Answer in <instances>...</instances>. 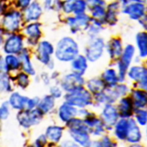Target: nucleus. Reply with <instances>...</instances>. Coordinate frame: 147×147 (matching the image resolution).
Wrapping results in <instances>:
<instances>
[{
  "instance_id": "f257e3e1",
  "label": "nucleus",
  "mask_w": 147,
  "mask_h": 147,
  "mask_svg": "<svg viewBox=\"0 0 147 147\" xmlns=\"http://www.w3.org/2000/svg\"><path fill=\"white\" fill-rule=\"evenodd\" d=\"M79 51L77 42L69 36H65L58 42L55 56L58 60L62 62H69L78 55Z\"/></svg>"
},
{
  "instance_id": "f03ea898",
  "label": "nucleus",
  "mask_w": 147,
  "mask_h": 147,
  "mask_svg": "<svg viewBox=\"0 0 147 147\" xmlns=\"http://www.w3.org/2000/svg\"><path fill=\"white\" fill-rule=\"evenodd\" d=\"M136 48L131 44L127 45L119 57V59L117 63L118 69V81L120 82H124L125 79V76L128 72L129 66L134 58Z\"/></svg>"
},
{
  "instance_id": "7ed1b4c3",
  "label": "nucleus",
  "mask_w": 147,
  "mask_h": 147,
  "mask_svg": "<svg viewBox=\"0 0 147 147\" xmlns=\"http://www.w3.org/2000/svg\"><path fill=\"white\" fill-rule=\"evenodd\" d=\"M66 102L71 105L84 107L92 104L91 94L83 87L69 92L65 96Z\"/></svg>"
},
{
  "instance_id": "20e7f679",
  "label": "nucleus",
  "mask_w": 147,
  "mask_h": 147,
  "mask_svg": "<svg viewBox=\"0 0 147 147\" xmlns=\"http://www.w3.org/2000/svg\"><path fill=\"white\" fill-rule=\"evenodd\" d=\"M105 47V44L103 38L96 37L92 38L91 41L85 48V58L90 62H95L102 57Z\"/></svg>"
},
{
  "instance_id": "39448f33",
  "label": "nucleus",
  "mask_w": 147,
  "mask_h": 147,
  "mask_svg": "<svg viewBox=\"0 0 147 147\" xmlns=\"http://www.w3.org/2000/svg\"><path fill=\"white\" fill-rule=\"evenodd\" d=\"M42 113L38 109L32 111L28 109L20 113L17 115V118L22 126L28 128L32 125L38 124L42 119Z\"/></svg>"
},
{
  "instance_id": "423d86ee",
  "label": "nucleus",
  "mask_w": 147,
  "mask_h": 147,
  "mask_svg": "<svg viewBox=\"0 0 147 147\" xmlns=\"http://www.w3.org/2000/svg\"><path fill=\"white\" fill-rule=\"evenodd\" d=\"M21 18V14L18 11L13 10L8 12L3 17L2 20L3 28L2 29L8 32L17 31L20 28Z\"/></svg>"
},
{
  "instance_id": "0eeeda50",
  "label": "nucleus",
  "mask_w": 147,
  "mask_h": 147,
  "mask_svg": "<svg viewBox=\"0 0 147 147\" xmlns=\"http://www.w3.org/2000/svg\"><path fill=\"white\" fill-rule=\"evenodd\" d=\"M23 50L22 36L20 34H11L5 41L3 50L5 54H17Z\"/></svg>"
},
{
  "instance_id": "6e6552de",
  "label": "nucleus",
  "mask_w": 147,
  "mask_h": 147,
  "mask_svg": "<svg viewBox=\"0 0 147 147\" xmlns=\"http://www.w3.org/2000/svg\"><path fill=\"white\" fill-rule=\"evenodd\" d=\"M91 19L87 14H82L76 17H70L67 20V24L69 26L72 33L76 34L81 30H86L90 26Z\"/></svg>"
},
{
  "instance_id": "1a4fd4ad",
  "label": "nucleus",
  "mask_w": 147,
  "mask_h": 147,
  "mask_svg": "<svg viewBox=\"0 0 147 147\" xmlns=\"http://www.w3.org/2000/svg\"><path fill=\"white\" fill-rule=\"evenodd\" d=\"M54 53V48L53 44L47 41H42L37 47L36 57L41 63L47 65L51 61V55Z\"/></svg>"
},
{
  "instance_id": "9d476101",
  "label": "nucleus",
  "mask_w": 147,
  "mask_h": 147,
  "mask_svg": "<svg viewBox=\"0 0 147 147\" xmlns=\"http://www.w3.org/2000/svg\"><path fill=\"white\" fill-rule=\"evenodd\" d=\"M61 87L66 91L70 92L83 87L84 78L74 73L66 75L61 81Z\"/></svg>"
},
{
  "instance_id": "9b49d317",
  "label": "nucleus",
  "mask_w": 147,
  "mask_h": 147,
  "mask_svg": "<svg viewBox=\"0 0 147 147\" xmlns=\"http://www.w3.org/2000/svg\"><path fill=\"white\" fill-rule=\"evenodd\" d=\"M146 68L142 66H133L128 69V76L129 78L136 81L140 87L146 90Z\"/></svg>"
},
{
  "instance_id": "f8f14e48",
  "label": "nucleus",
  "mask_w": 147,
  "mask_h": 147,
  "mask_svg": "<svg viewBox=\"0 0 147 147\" xmlns=\"http://www.w3.org/2000/svg\"><path fill=\"white\" fill-rule=\"evenodd\" d=\"M146 7L144 4L131 3L123 7L122 13L128 15L131 20H138L145 14Z\"/></svg>"
},
{
  "instance_id": "ddd939ff",
  "label": "nucleus",
  "mask_w": 147,
  "mask_h": 147,
  "mask_svg": "<svg viewBox=\"0 0 147 147\" xmlns=\"http://www.w3.org/2000/svg\"><path fill=\"white\" fill-rule=\"evenodd\" d=\"M106 50L111 59L119 58L123 51L122 41L118 38L110 40L105 45Z\"/></svg>"
},
{
  "instance_id": "4468645a",
  "label": "nucleus",
  "mask_w": 147,
  "mask_h": 147,
  "mask_svg": "<svg viewBox=\"0 0 147 147\" xmlns=\"http://www.w3.org/2000/svg\"><path fill=\"white\" fill-rule=\"evenodd\" d=\"M41 25L38 23H32L25 28V33L28 36V42L32 45L37 44L38 41L41 36Z\"/></svg>"
},
{
  "instance_id": "2eb2a0df",
  "label": "nucleus",
  "mask_w": 147,
  "mask_h": 147,
  "mask_svg": "<svg viewBox=\"0 0 147 147\" xmlns=\"http://www.w3.org/2000/svg\"><path fill=\"white\" fill-rule=\"evenodd\" d=\"M101 117L105 125L107 127H111L117 122L118 114L113 106L107 104L104 109Z\"/></svg>"
},
{
  "instance_id": "dca6fc26",
  "label": "nucleus",
  "mask_w": 147,
  "mask_h": 147,
  "mask_svg": "<svg viewBox=\"0 0 147 147\" xmlns=\"http://www.w3.org/2000/svg\"><path fill=\"white\" fill-rule=\"evenodd\" d=\"M71 68L73 73L80 76H83L88 68L87 58L82 55H78L72 61Z\"/></svg>"
},
{
  "instance_id": "f3484780",
  "label": "nucleus",
  "mask_w": 147,
  "mask_h": 147,
  "mask_svg": "<svg viewBox=\"0 0 147 147\" xmlns=\"http://www.w3.org/2000/svg\"><path fill=\"white\" fill-rule=\"evenodd\" d=\"M120 3L119 1L113 2L108 5L105 14V22L108 25L115 26L117 22V16L118 13Z\"/></svg>"
},
{
  "instance_id": "a211bd4d",
  "label": "nucleus",
  "mask_w": 147,
  "mask_h": 147,
  "mask_svg": "<svg viewBox=\"0 0 147 147\" xmlns=\"http://www.w3.org/2000/svg\"><path fill=\"white\" fill-rule=\"evenodd\" d=\"M42 9L40 4L36 1H33L27 8L25 12V17L27 21H36L41 17Z\"/></svg>"
},
{
  "instance_id": "6ab92c4d",
  "label": "nucleus",
  "mask_w": 147,
  "mask_h": 147,
  "mask_svg": "<svg viewBox=\"0 0 147 147\" xmlns=\"http://www.w3.org/2000/svg\"><path fill=\"white\" fill-rule=\"evenodd\" d=\"M19 59L21 62V66L24 72L31 76L35 74V71L31 61L29 53L26 49H23L20 53Z\"/></svg>"
},
{
  "instance_id": "aec40b11",
  "label": "nucleus",
  "mask_w": 147,
  "mask_h": 147,
  "mask_svg": "<svg viewBox=\"0 0 147 147\" xmlns=\"http://www.w3.org/2000/svg\"><path fill=\"white\" fill-rule=\"evenodd\" d=\"M128 122L129 127L127 136V140L132 143L139 142L141 137V132L136 123V121L133 119H130L128 120Z\"/></svg>"
},
{
  "instance_id": "412c9836",
  "label": "nucleus",
  "mask_w": 147,
  "mask_h": 147,
  "mask_svg": "<svg viewBox=\"0 0 147 147\" xmlns=\"http://www.w3.org/2000/svg\"><path fill=\"white\" fill-rule=\"evenodd\" d=\"M77 113V109L67 102L61 105L59 109V116L61 119L64 122H68L73 118L76 115Z\"/></svg>"
},
{
  "instance_id": "4be33fe9",
  "label": "nucleus",
  "mask_w": 147,
  "mask_h": 147,
  "mask_svg": "<svg viewBox=\"0 0 147 147\" xmlns=\"http://www.w3.org/2000/svg\"><path fill=\"white\" fill-rule=\"evenodd\" d=\"M136 43L139 51V57L145 58L147 55V35L146 32H138L136 35Z\"/></svg>"
},
{
  "instance_id": "5701e85b",
  "label": "nucleus",
  "mask_w": 147,
  "mask_h": 147,
  "mask_svg": "<svg viewBox=\"0 0 147 147\" xmlns=\"http://www.w3.org/2000/svg\"><path fill=\"white\" fill-rule=\"evenodd\" d=\"M102 78L105 84L109 88H113L117 85L118 77L116 71L113 68L107 69L102 74Z\"/></svg>"
},
{
  "instance_id": "b1692460",
  "label": "nucleus",
  "mask_w": 147,
  "mask_h": 147,
  "mask_svg": "<svg viewBox=\"0 0 147 147\" xmlns=\"http://www.w3.org/2000/svg\"><path fill=\"white\" fill-rule=\"evenodd\" d=\"M132 101L130 98H122L118 106L119 115L123 118H128L132 113Z\"/></svg>"
},
{
  "instance_id": "393cba45",
  "label": "nucleus",
  "mask_w": 147,
  "mask_h": 147,
  "mask_svg": "<svg viewBox=\"0 0 147 147\" xmlns=\"http://www.w3.org/2000/svg\"><path fill=\"white\" fill-rule=\"evenodd\" d=\"M88 132L80 131H71L70 134L76 141L84 147H90L91 142Z\"/></svg>"
},
{
  "instance_id": "a878e982",
  "label": "nucleus",
  "mask_w": 147,
  "mask_h": 147,
  "mask_svg": "<svg viewBox=\"0 0 147 147\" xmlns=\"http://www.w3.org/2000/svg\"><path fill=\"white\" fill-rule=\"evenodd\" d=\"M105 84L102 80L92 78L88 81L87 87L94 95L102 92L105 89Z\"/></svg>"
},
{
  "instance_id": "bb28decb",
  "label": "nucleus",
  "mask_w": 147,
  "mask_h": 147,
  "mask_svg": "<svg viewBox=\"0 0 147 147\" xmlns=\"http://www.w3.org/2000/svg\"><path fill=\"white\" fill-rule=\"evenodd\" d=\"M132 103L138 108H143L146 104V93L145 91L133 90L132 92Z\"/></svg>"
},
{
  "instance_id": "cd10ccee",
  "label": "nucleus",
  "mask_w": 147,
  "mask_h": 147,
  "mask_svg": "<svg viewBox=\"0 0 147 147\" xmlns=\"http://www.w3.org/2000/svg\"><path fill=\"white\" fill-rule=\"evenodd\" d=\"M128 127V120L125 119H121L117 124L115 127L116 136L120 140H124L127 138Z\"/></svg>"
},
{
  "instance_id": "c85d7f7f",
  "label": "nucleus",
  "mask_w": 147,
  "mask_h": 147,
  "mask_svg": "<svg viewBox=\"0 0 147 147\" xmlns=\"http://www.w3.org/2000/svg\"><path fill=\"white\" fill-rule=\"evenodd\" d=\"M28 98L26 96H22L18 92H14L10 97V103L14 108L21 109L27 104Z\"/></svg>"
},
{
  "instance_id": "c756f323",
  "label": "nucleus",
  "mask_w": 147,
  "mask_h": 147,
  "mask_svg": "<svg viewBox=\"0 0 147 147\" xmlns=\"http://www.w3.org/2000/svg\"><path fill=\"white\" fill-rule=\"evenodd\" d=\"M4 60L8 72L17 70L21 67L20 60L15 55L8 54L4 58Z\"/></svg>"
},
{
  "instance_id": "7c9ffc66",
  "label": "nucleus",
  "mask_w": 147,
  "mask_h": 147,
  "mask_svg": "<svg viewBox=\"0 0 147 147\" xmlns=\"http://www.w3.org/2000/svg\"><path fill=\"white\" fill-rule=\"evenodd\" d=\"M55 101L51 95H47L38 104V109L43 114L48 112L54 106Z\"/></svg>"
},
{
  "instance_id": "2f4dec72",
  "label": "nucleus",
  "mask_w": 147,
  "mask_h": 147,
  "mask_svg": "<svg viewBox=\"0 0 147 147\" xmlns=\"http://www.w3.org/2000/svg\"><path fill=\"white\" fill-rule=\"evenodd\" d=\"M93 20L100 22L102 24H105L106 11L105 7L101 5H96L91 9Z\"/></svg>"
},
{
  "instance_id": "473e14b6",
  "label": "nucleus",
  "mask_w": 147,
  "mask_h": 147,
  "mask_svg": "<svg viewBox=\"0 0 147 147\" xmlns=\"http://www.w3.org/2000/svg\"><path fill=\"white\" fill-rule=\"evenodd\" d=\"M62 134V128L59 127H50L47 129L46 137L51 141L57 142L61 139Z\"/></svg>"
},
{
  "instance_id": "72a5a7b5",
  "label": "nucleus",
  "mask_w": 147,
  "mask_h": 147,
  "mask_svg": "<svg viewBox=\"0 0 147 147\" xmlns=\"http://www.w3.org/2000/svg\"><path fill=\"white\" fill-rule=\"evenodd\" d=\"M87 8V4L84 0H74L72 3V13L76 16L85 13Z\"/></svg>"
},
{
  "instance_id": "f704fd0d",
  "label": "nucleus",
  "mask_w": 147,
  "mask_h": 147,
  "mask_svg": "<svg viewBox=\"0 0 147 147\" xmlns=\"http://www.w3.org/2000/svg\"><path fill=\"white\" fill-rule=\"evenodd\" d=\"M10 88L9 79L7 73L0 72V92L9 91Z\"/></svg>"
},
{
  "instance_id": "c9c22d12",
  "label": "nucleus",
  "mask_w": 147,
  "mask_h": 147,
  "mask_svg": "<svg viewBox=\"0 0 147 147\" xmlns=\"http://www.w3.org/2000/svg\"><path fill=\"white\" fill-rule=\"evenodd\" d=\"M17 81L19 87L22 88H25L28 87L30 82L28 75L24 72H21L18 74L17 76Z\"/></svg>"
},
{
  "instance_id": "e433bc0d",
  "label": "nucleus",
  "mask_w": 147,
  "mask_h": 147,
  "mask_svg": "<svg viewBox=\"0 0 147 147\" xmlns=\"http://www.w3.org/2000/svg\"><path fill=\"white\" fill-rule=\"evenodd\" d=\"M136 117L139 124L144 125L146 123V111L144 110L137 109L136 111Z\"/></svg>"
},
{
  "instance_id": "4c0bfd02",
  "label": "nucleus",
  "mask_w": 147,
  "mask_h": 147,
  "mask_svg": "<svg viewBox=\"0 0 147 147\" xmlns=\"http://www.w3.org/2000/svg\"><path fill=\"white\" fill-rule=\"evenodd\" d=\"M87 116H88L87 118L85 119L84 121V123L86 125H87L91 127H96L101 124L100 119H97L92 116L88 117V115Z\"/></svg>"
},
{
  "instance_id": "58836bf2",
  "label": "nucleus",
  "mask_w": 147,
  "mask_h": 147,
  "mask_svg": "<svg viewBox=\"0 0 147 147\" xmlns=\"http://www.w3.org/2000/svg\"><path fill=\"white\" fill-rule=\"evenodd\" d=\"M84 1L87 4V7H89L90 9L96 5L104 7L106 4L104 0H84Z\"/></svg>"
},
{
  "instance_id": "ea45409f",
  "label": "nucleus",
  "mask_w": 147,
  "mask_h": 147,
  "mask_svg": "<svg viewBox=\"0 0 147 147\" xmlns=\"http://www.w3.org/2000/svg\"><path fill=\"white\" fill-rule=\"evenodd\" d=\"M114 87V89L115 90L116 92H117L119 96L125 95L128 91V88L127 87V85L124 84L115 85Z\"/></svg>"
},
{
  "instance_id": "a19ab883",
  "label": "nucleus",
  "mask_w": 147,
  "mask_h": 147,
  "mask_svg": "<svg viewBox=\"0 0 147 147\" xmlns=\"http://www.w3.org/2000/svg\"><path fill=\"white\" fill-rule=\"evenodd\" d=\"M9 115L8 106L7 102H5L3 104L1 107L0 108V119H6Z\"/></svg>"
},
{
  "instance_id": "79ce46f5",
  "label": "nucleus",
  "mask_w": 147,
  "mask_h": 147,
  "mask_svg": "<svg viewBox=\"0 0 147 147\" xmlns=\"http://www.w3.org/2000/svg\"><path fill=\"white\" fill-rule=\"evenodd\" d=\"M51 95L54 98H59L62 95V91H61L57 86L52 87L50 88Z\"/></svg>"
},
{
  "instance_id": "37998d69",
  "label": "nucleus",
  "mask_w": 147,
  "mask_h": 147,
  "mask_svg": "<svg viewBox=\"0 0 147 147\" xmlns=\"http://www.w3.org/2000/svg\"><path fill=\"white\" fill-rule=\"evenodd\" d=\"M32 0H17V7L21 8H27L31 3Z\"/></svg>"
},
{
  "instance_id": "c03bdc74",
  "label": "nucleus",
  "mask_w": 147,
  "mask_h": 147,
  "mask_svg": "<svg viewBox=\"0 0 147 147\" xmlns=\"http://www.w3.org/2000/svg\"><path fill=\"white\" fill-rule=\"evenodd\" d=\"M99 144L100 147H115V144L111 142V141L107 137L104 138L102 142Z\"/></svg>"
},
{
  "instance_id": "a18cd8bd",
  "label": "nucleus",
  "mask_w": 147,
  "mask_h": 147,
  "mask_svg": "<svg viewBox=\"0 0 147 147\" xmlns=\"http://www.w3.org/2000/svg\"><path fill=\"white\" fill-rule=\"evenodd\" d=\"M0 72L1 73H7L8 70L5 63L4 58L0 55Z\"/></svg>"
},
{
  "instance_id": "49530a36",
  "label": "nucleus",
  "mask_w": 147,
  "mask_h": 147,
  "mask_svg": "<svg viewBox=\"0 0 147 147\" xmlns=\"http://www.w3.org/2000/svg\"><path fill=\"white\" fill-rule=\"evenodd\" d=\"M38 102H39V100L38 98H35L32 99V100H28V101L27 103L28 109H32L36 104H38Z\"/></svg>"
},
{
  "instance_id": "de8ad7c7",
  "label": "nucleus",
  "mask_w": 147,
  "mask_h": 147,
  "mask_svg": "<svg viewBox=\"0 0 147 147\" xmlns=\"http://www.w3.org/2000/svg\"><path fill=\"white\" fill-rule=\"evenodd\" d=\"M46 142H47V140L44 136H41V137H40L36 141V144L38 145L40 147H43L46 144Z\"/></svg>"
},
{
  "instance_id": "09e8293b",
  "label": "nucleus",
  "mask_w": 147,
  "mask_h": 147,
  "mask_svg": "<svg viewBox=\"0 0 147 147\" xmlns=\"http://www.w3.org/2000/svg\"><path fill=\"white\" fill-rule=\"evenodd\" d=\"M61 147H80V146L74 142L69 141H67L61 144Z\"/></svg>"
},
{
  "instance_id": "8fccbe9b",
  "label": "nucleus",
  "mask_w": 147,
  "mask_h": 147,
  "mask_svg": "<svg viewBox=\"0 0 147 147\" xmlns=\"http://www.w3.org/2000/svg\"><path fill=\"white\" fill-rule=\"evenodd\" d=\"M140 25L145 29V30H146V16L145 15L144 17L141 18L140 20H138Z\"/></svg>"
},
{
  "instance_id": "3c124183",
  "label": "nucleus",
  "mask_w": 147,
  "mask_h": 147,
  "mask_svg": "<svg viewBox=\"0 0 147 147\" xmlns=\"http://www.w3.org/2000/svg\"><path fill=\"white\" fill-rule=\"evenodd\" d=\"M41 77L44 82L48 84V83H49V82H50V78H49V76L45 72L42 73Z\"/></svg>"
},
{
  "instance_id": "603ef678",
  "label": "nucleus",
  "mask_w": 147,
  "mask_h": 147,
  "mask_svg": "<svg viewBox=\"0 0 147 147\" xmlns=\"http://www.w3.org/2000/svg\"><path fill=\"white\" fill-rule=\"evenodd\" d=\"M4 30L2 28H0V47L4 43Z\"/></svg>"
},
{
  "instance_id": "864d4df0",
  "label": "nucleus",
  "mask_w": 147,
  "mask_h": 147,
  "mask_svg": "<svg viewBox=\"0 0 147 147\" xmlns=\"http://www.w3.org/2000/svg\"><path fill=\"white\" fill-rule=\"evenodd\" d=\"M129 3H138L141 4H145L146 1V0H128Z\"/></svg>"
},
{
  "instance_id": "5fc2aeb1",
  "label": "nucleus",
  "mask_w": 147,
  "mask_h": 147,
  "mask_svg": "<svg viewBox=\"0 0 147 147\" xmlns=\"http://www.w3.org/2000/svg\"><path fill=\"white\" fill-rule=\"evenodd\" d=\"M3 5H2V4H1V2H0V13H1V12L3 11Z\"/></svg>"
},
{
  "instance_id": "6e6d98bb",
  "label": "nucleus",
  "mask_w": 147,
  "mask_h": 147,
  "mask_svg": "<svg viewBox=\"0 0 147 147\" xmlns=\"http://www.w3.org/2000/svg\"><path fill=\"white\" fill-rule=\"evenodd\" d=\"M129 147H142V146L140 145H132Z\"/></svg>"
},
{
  "instance_id": "4d7b16f0",
  "label": "nucleus",
  "mask_w": 147,
  "mask_h": 147,
  "mask_svg": "<svg viewBox=\"0 0 147 147\" xmlns=\"http://www.w3.org/2000/svg\"><path fill=\"white\" fill-rule=\"evenodd\" d=\"M31 147H40L38 145H37L36 144V143H35V145H32Z\"/></svg>"
}]
</instances>
